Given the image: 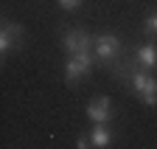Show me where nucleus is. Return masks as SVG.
<instances>
[{
    "mask_svg": "<svg viewBox=\"0 0 157 149\" xmlns=\"http://www.w3.org/2000/svg\"><path fill=\"white\" fill-rule=\"evenodd\" d=\"M90 70H93V51L67 57V62H65V82L67 84H76L82 76H87Z\"/></svg>",
    "mask_w": 157,
    "mask_h": 149,
    "instance_id": "2",
    "label": "nucleus"
},
{
    "mask_svg": "<svg viewBox=\"0 0 157 149\" xmlns=\"http://www.w3.org/2000/svg\"><path fill=\"white\" fill-rule=\"evenodd\" d=\"M93 53H95L98 62H112L118 53H121V40H118L115 34H101V37H95Z\"/></svg>",
    "mask_w": 157,
    "mask_h": 149,
    "instance_id": "3",
    "label": "nucleus"
},
{
    "mask_svg": "<svg viewBox=\"0 0 157 149\" xmlns=\"http://www.w3.org/2000/svg\"><path fill=\"white\" fill-rule=\"evenodd\" d=\"M59 6H62L65 11H73V9L82 6V0H59Z\"/></svg>",
    "mask_w": 157,
    "mask_h": 149,
    "instance_id": "10",
    "label": "nucleus"
},
{
    "mask_svg": "<svg viewBox=\"0 0 157 149\" xmlns=\"http://www.w3.org/2000/svg\"><path fill=\"white\" fill-rule=\"evenodd\" d=\"M93 37L87 34V31H78V28H73V31H67L65 37H62V48L67 51V57H76V53H84V51H93Z\"/></svg>",
    "mask_w": 157,
    "mask_h": 149,
    "instance_id": "4",
    "label": "nucleus"
},
{
    "mask_svg": "<svg viewBox=\"0 0 157 149\" xmlns=\"http://www.w3.org/2000/svg\"><path fill=\"white\" fill-rule=\"evenodd\" d=\"M135 62L140 65V70H151L157 68V45L154 42H146L135 51Z\"/></svg>",
    "mask_w": 157,
    "mask_h": 149,
    "instance_id": "7",
    "label": "nucleus"
},
{
    "mask_svg": "<svg viewBox=\"0 0 157 149\" xmlns=\"http://www.w3.org/2000/svg\"><path fill=\"white\" fill-rule=\"evenodd\" d=\"M146 31H151V34H157V14H151L149 20H146Z\"/></svg>",
    "mask_w": 157,
    "mask_h": 149,
    "instance_id": "11",
    "label": "nucleus"
},
{
    "mask_svg": "<svg viewBox=\"0 0 157 149\" xmlns=\"http://www.w3.org/2000/svg\"><path fill=\"white\" fill-rule=\"evenodd\" d=\"M87 118L93 124H109V118H112V101L107 96H95L87 104Z\"/></svg>",
    "mask_w": 157,
    "mask_h": 149,
    "instance_id": "5",
    "label": "nucleus"
},
{
    "mask_svg": "<svg viewBox=\"0 0 157 149\" xmlns=\"http://www.w3.org/2000/svg\"><path fill=\"white\" fill-rule=\"evenodd\" d=\"M76 149H98V146L90 141V135H78L76 138Z\"/></svg>",
    "mask_w": 157,
    "mask_h": 149,
    "instance_id": "9",
    "label": "nucleus"
},
{
    "mask_svg": "<svg viewBox=\"0 0 157 149\" xmlns=\"http://www.w3.org/2000/svg\"><path fill=\"white\" fill-rule=\"evenodd\" d=\"M20 40H23V28H20L17 23H3V28H0V53H9L20 45Z\"/></svg>",
    "mask_w": 157,
    "mask_h": 149,
    "instance_id": "6",
    "label": "nucleus"
},
{
    "mask_svg": "<svg viewBox=\"0 0 157 149\" xmlns=\"http://www.w3.org/2000/svg\"><path fill=\"white\" fill-rule=\"evenodd\" d=\"M129 82H132L135 93L140 96V101L146 107H154L157 104V79L151 76L149 70H135V73H129Z\"/></svg>",
    "mask_w": 157,
    "mask_h": 149,
    "instance_id": "1",
    "label": "nucleus"
},
{
    "mask_svg": "<svg viewBox=\"0 0 157 149\" xmlns=\"http://www.w3.org/2000/svg\"><path fill=\"white\" fill-rule=\"evenodd\" d=\"M90 141H93L98 149H107V146L112 143V129H109V124H93Z\"/></svg>",
    "mask_w": 157,
    "mask_h": 149,
    "instance_id": "8",
    "label": "nucleus"
}]
</instances>
